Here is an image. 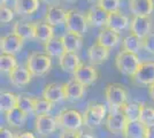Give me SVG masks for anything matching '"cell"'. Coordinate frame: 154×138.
<instances>
[{
    "label": "cell",
    "instance_id": "obj_1",
    "mask_svg": "<svg viewBox=\"0 0 154 138\" xmlns=\"http://www.w3.org/2000/svg\"><path fill=\"white\" fill-rule=\"evenodd\" d=\"M103 94L110 111H121L128 103L129 92L127 87L120 83H108L105 87Z\"/></svg>",
    "mask_w": 154,
    "mask_h": 138
},
{
    "label": "cell",
    "instance_id": "obj_2",
    "mask_svg": "<svg viewBox=\"0 0 154 138\" xmlns=\"http://www.w3.org/2000/svg\"><path fill=\"white\" fill-rule=\"evenodd\" d=\"M140 65L141 61L137 53L127 52V51L121 50L116 54L115 66L117 70L125 76H130L132 78Z\"/></svg>",
    "mask_w": 154,
    "mask_h": 138
},
{
    "label": "cell",
    "instance_id": "obj_3",
    "mask_svg": "<svg viewBox=\"0 0 154 138\" xmlns=\"http://www.w3.org/2000/svg\"><path fill=\"white\" fill-rule=\"evenodd\" d=\"M26 67L32 76H44L51 70L52 59L46 53L33 52L28 57Z\"/></svg>",
    "mask_w": 154,
    "mask_h": 138
},
{
    "label": "cell",
    "instance_id": "obj_4",
    "mask_svg": "<svg viewBox=\"0 0 154 138\" xmlns=\"http://www.w3.org/2000/svg\"><path fill=\"white\" fill-rule=\"evenodd\" d=\"M107 114V107L101 103L91 101L83 113L84 125L89 129H96L103 123V118Z\"/></svg>",
    "mask_w": 154,
    "mask_h": 138
},
{
    "label": "cell",
    "instance_id": "obj_5",
    "mask_svg": "<svg viewBox=\"0 0 154 138\" xmlns=\"http://www.w3.org/2000/svg\"><path fill=\"white\" fill-rule=\"evenodd\" d=\"M64 26H66L67 31L76 33L78 36L83 37L88 30L89 23L86 20V15L78 12L77 9H68Z\"/></svg>",
    "mask_w": 154,
    "mask_h": 138
},
{
    "label": "cell",
    "instance_id": "obj_6",
    "mask_svg": "<svg viewBox=\"0 0 154 138\" xmlns=\"http://www.w3.org/2000/svg\"><path fill=\"white\" fill-rule=\"evenodd\" d=\"M57 122L64 130H79L84 125L83 114L76 109H63L57 116Z\"/></svg>",
    "mask_w": 154,
    "mask_h": 138
},
{
    "label": "cell",
    "instance_id": "obj_7",
    "mask_svg": "<svg viewBox=\"0 0 154 138\" xmlns=\"http://www.w3.org/2000/svg\"><path fill=\"white\" fill-rule=\"evenodd\" d=\"M72 75H74V78L76 81H78L81 84H83L85 87H88L98 81L99 70L93 65L81 63Z\"/></svg>",
    "mask_w": 154,
    "mask_h": 138
},
{
    "label": "cell",
    "instance_id": "obj_8",
    "mask_svg": "<svg viewBox=\"0 0 154 138\" xmlns=\"http://www.w3.org/2000/svg\"><path fill=\"white\" fill-rule=\"evenodd\" d=\"M132 82L137 85L151 86L154 84V61L141 62L140 67L132 77Z\"/></svg>",
    "mask_w": 154,
    "mask_h": 138
},
{
    "label": "cell",
    "instance_id": "obj_9",
    "mask_svg": "<svg viewBox=\"0 0 154 138\" xmlns=\"http://www.w3.org/2000/svg\"><path fill=\"white\" fill-rule=\"evenodd\" d=\"M128 124V120L121 111H110L106 118V129L112 133H123L125 127Z\"/></svg>",
    "mask_w": 154,
    "mask_h": 138
},
{
    "label": "cell",
    "instance_id": "obj_10",
    "mask_svg": "<svg viewBox=\"0 0 154 138\" xmlns=\"http://www.w3.org/2000/svg\"><path fill=\"white\" fill-rule=\"evenodd\" d=\"M23 43H24V40L21 37H19L17 35H15L14 32L8 33L6 36H4L0 40L1 53L15 55L16 53H19L22 50Z\"/></svg>",
    "mask_w": 154,
    "mask_h": 138
},
{
    "label": "cell",
    "instance_id": "obj_11",
    "mask_svg": "<svg viewBox=\"0 0 154 138\" xmlns=\"http://www.w3.org/2000/svg\"><path fill=\"white\" fill-rule=\"evenodd\" d=\"M152 20L149 16H134L130 22V31L140 39H144L148 33H151Z\"/></svg>",
    "mask_w": 154,
    "mask_h": 138
},
{
    "label": "cell",
    "instance_id": "obj_12",
    "mask_svg": "<svg viewBox=\"0 0 154 138\" xmlns=\"http://www.w3.org/2000/svg\"><path fill=\"white\" fill-rule=\"evenodd\" d=\"M36 131L40 136H48L52 135L53 132L57 130L58 127V122H57V118L52 116L50 114L46 115H39L36 118Z\"/></svg>",
    "mask_w": 154,
    "mask_h": 138
},
{
    "label": "cell",
    "instance_id": "obj_13",
    "mask_svg": "<svg viewBox=\"0 0 154 138\" xmlns=\"http://www.w3.org/2000/svg\"><path fill=\"white\" fill-rule=\"evenodd\" d=\"M85 15H86L88 23L91 26H101V28H105L107 26L109 13H107L99 5H93L92 7H90Z\"/></svg>",
    "mask_w": 154,
    "mask_h": 138
},
{
    "label": "cell",
    "instance_id": "obj_14",
    "mask_svg": "<svg viewBox=\"0 0 154 138\" xmlns=\"http://www.w3.org/2000/svg\"><path fill=\"white\" fill-rule=\"evenodd\" d=\"M42 97L51 103H60L66 99V94H64V86L63 83H57V82H53V83H48L46 84L43 93H42Z\"/></svg>",
    "mask_w": 154,
    "mask_h": 138
},
{
    "label": "cell",
    "instance_id": "obj_15",
    "mask_svg": "<svg viewBox=\"0 0 154 138\" xmlns=\"http://www.w3.org/2000/svg\"><path fill=\"white\" fill-rule=\"evenodd\" d=\"M88 58H89L91 65H93V66L103 65L109 58V48L94 41L88 48Z\"/></svg>",
    "mask_w": 154,
    "mask_h": 138
},
{
    "label": "cell",
    "instance_id": "obj_16",
    "mask_svg": "<svg viewBox=\"0 0 154 138\" xmlns=\"http://www.w3.org/2000/svg\"><path fill=\"white\" fill-rule=\"evenodd\" d=\"M121 40V35L120 32H117L113 29H109L107 26L103 28L100 30V32L98 33V37H97V43H99L100 45L105 46L107 48H113L115 47L119 41Z\"/></svg>",
    "mask_w": 154,
    "mask_h": 138
},
{
    "label": "cell",
    "instance_id": "obj_17",
    "mask_svg": "<svg viewBox=\"0 0 154 138\" xmlns=\"http://www.w3.org/2000/svg\"><path fill=\"white\" fill-rule=\"evenodd\" d=\"M129 9L134 16H149L154 12V0H130Z\"/></svg>",
    "mask_w": 154,
    "mask_h": 138
},
{
    "label": "cell",
    "instance_id": "obj_18",
    "mask_svg": "<svg viewBox=\"0 0 154 138\" xmlns=\"http://www.w3.org/2000/svg\"><path fill=\"white\" fill-rule=\"evenodd\" d=\"M67 19V11L58 5H51L47 8L45 14V20L50 26H55L66 23Z\"/></svg>",
    "mask_w": 154,
    "mask_h": 138
},
{
    "label": "cell",
    "instance_id": "obj_19",
    "mask_svg": "<svg viewBox=\"0 0 154 138\" xmlns=\"http://www.w3.org/2000/svg\"><path fill=\"white\" fill-rule=\"evenodd\" d=\"M63 86H64V94H66V99L67 100L76 101V100L83 99L86 87L83 84H81L78 81L72 78L70 81H68L67 83H63Z\"/></svg>",
    "mask_w": 154,
    "mask_h": 138
},
{
    "label": "cell",
    "instance_id": "obj_20",
    "mask_svg": "<svg viewBox=\"0 0 154 138\" xmlns=\"http://www.w3.org/2000/svg\"><path fill=\"white\" fill-rule=\"evenodd\" d=\"M82 62L76 52H66L59 58V66L64 72L74 74Z\"/></svg>",
    "mask_w": 154,
    "mask_h": 138
},
{
    "label": "cell",
    "instance_id": "obj_21",
    "mask_svg": "<svg viewBox=\"0 0 154 138\" xmlns=\"http://www.w3.org/2000/svg\"><path fill=\"white\" fill-rule=\"evenodd\" d=\"M32 79V74L26 67L17 66L13 72L9 74V81L14 86L16 87H22V86L28 85Z\"/></svg>",
    "mask_w": 154,
    "mask_h": 138
},
{
    "label": "cell",
    "instance_id": "obj_22",
    "mask_svg": "<svg viewBox=\"0 0 154 138\" xmlns=\"http://www.w3.org/2000/svg\"><path fill=\"white\" fill-rule=\"evenodd\" d=\"M35 26V39L39 43L45 44L52 38H54V29L46 21H36L33 22Z\"/></svg>",
    "mask_w": 154,
    "mask_h": 138
},
{
    "label": "cell",
    "instance_id": "obj_23",
    "mask_svg": "<svg viewBox=\"0 0 154 138\" xmlns=\"http://www.w3.org/2000/svg\"><path fill=\"white\" fill-rule=\"evenodd\" d=\"M107 28L113 29L117 32H121L122 30L130 26V20L127 15L122 14L121 12L109 13L108 21H107Z\"/></svg>",
    "mask_w": 154,
    "mask_h": 138
},
{
    "label": "cell",
    "instance_id": "obj_24",
    "mask_svg": "<svg viewBox=\"0 0 154 138\" xmlns=\"http://www.w3.org/2000/svg\"><path fill=\"white\" fill-rule=\"evenodd\" d=\"M122 135L124 138H146L147 125H145L140 121L128 122Z\"/></svg>",
    "mask_w": 154,
    "mask_h": 138
},
{
    "label": "cell",
    "instance_id": "obj_25",
    "mask_svg": "<svg viewBox=\"0 0 154 138\" xmlns=\"http://www.w3.org/2000/svg\"><path fill=\"white\" fill-rule=\"evenodd\" d=\"M144 105H145V103H140V101H129L123 106L122 113L127 118L128 122L140 121V115Z\"/></svg>",
    "mask_w": 154,
    "mask_h": 138
},
{
    "label": "cell",
    "instance_id": "obj_26",
    "mask_svg": "<svg viewBox=\"0 0 154 138\" xmlns=\"http://www.w3.org/2000/svg\"><path fill=\"white\" fill-rule=\"evenodd\" d=\"M40 0H15L14 9L20 15H31L38 11Z\"/></svg>",
    "mask_w": 154,
    "mask_h": 138
},
{
    "label": "cell",
    "instance_id": "obj_27",
    "mask_svg": "<svg viewBox=\"0 0 154 138\" xmlns=\"http://www.w3.org/2000/svg\"><path fill=\"white\" fill-rule=\"evenodd\" d=\"M19 105V94L11 91H2L0 94V109L7 114L8 112L17 108Z\"/></svg>",
    "mask_w": 154,
    "mask_h": 138
},
{
    "label": "cell",
    "instance_id": "obj_28",
    "mask_svg": "<svg viewBox=\"0 0 154 138\" xmlns=\"http://www.w3.org/2000/svg\"><path fill=\"white\" fill-rule=\"evenodd\" d=\"M13 32L21 37L23 40L35 39V26L33 23L17 21L13 26Z\"/></svg>",
    "mask_w": 154,
    "mask_h": 138
},
{
    "label": "cell",
    "instance_id": "obj_29",
    "mask_svg": "<svg viewBox=\"0 0 154 138\" xmlns=\"http://www.w3.org/2000/svg\"><path fill=\"white\" fill-rule=\"evenodd\" d=\"M44 51L47 55H50L51 58H60L64 52H66V48L63 46L62 39L61 37H54L51 40H48L47 43L44 44Z\"/></svg>",
    "mask_w": 154,
    "mask_h": 138
},
{
    "label": "cell",
    "instance_id": "obj_30",
    "mask_svg": "<svg viewBox=\"0 0 154 138\" xmlns=\"http://www.w3.org/2000/svg\"><path fill=\"white\" fill-rule=\"evenodd\" d=\"M61 39H62L66 51H68V52H76L81 48V46L83 44L82 36H78L76 33L69 32V31H67L64 35H62Z\"/></svg>",
    "mask_w": 154,
    "mask_h": 138
},
{
    "label": "cell",
    "instance_id": "obj_31",
    "mask_svg": "<svg viewBox=\"0 0 154 138\" xmlns=\"http://www.w3.org/2000/svg\"><path fill=\"white\" fill-rule=\"evenodd\" d=\"M26 116L28 115L23 111H21L19 107L13 109V111H11V112H8L5 115L7 123L12 128H22L26 123Z\"/></svg>",
    "mask_w": 154,
    "mask_h": 138
},
{
    "label": "cell",
    "instance_id": "obj_32",
    "mask_svg": "<svg viewBox=\"0 0 154 138\" xmlns=\"http://www.w3.org/2000/svg\"><path fill=\"white\" fill-rule=\"evenodd\" d=\"M143 48V39L137 37L134 33H129L122 40V50L127 52L138 53Z\"/></svg>",
    "mask_w": 154,
    "mask_h": 138
},
{
    "label": "cell",
    "instance_id": "obj_33",
    "mask_svg": "<svg viewBox=\"0 0 154 138\" xmlns=\"http://www.w3.org/2000/svg\"><path fill=\"white\" fill-rule=\"evenodd\" d=\"M17 66L19 65H17V60L15 58V55L1 53V55H0V70L2 74L9 75Z\"/></svg>",
    "mask_w": 154,
    "mask_h": 138
},
{
    "label": "cell",
    "instance_id": "obj_34",
    "mask_svg": "<svg viewBox=\"0 0 154 138\" xmlns=\"http://www.w3.org/2000/svg\"><path fill=\"white\" fill-rule=\"evenodd\" d=\"M35 99L28 94H19V107L21 111L26 113V115L35 113Z\"/></svg>",
    "mask_w": 154,
    "mask_h": 138
},
{
    "label": "cell",
    "instance_id": "obj_35",
    "mask_svg": "<svg viewBox=\"0 0 154 138\" xmlns=\"http://www.w3.org/2000/svg\"><path fill=\"white\" fill-rule=\"evenodd\" d=\"M52 107H53V103L48 101L42 98H36L35 99V113L37 116L39 115H46V114H50Z\"/></svg>",
    "mask_w": 154,
    "mask_h": 138
},
{
    "label": "cell",
    "instance_id": "obj_36",
    "mask_svg": "<svg viewBox=\"0 0 154 138\" xmlns=\"http://www.w3.org/2000/svg\"><path fill=\"white\" fill-rule=\"evenodd\" d=\"M97 5H99L107 13H115V12H120L121 0H99Z\"/></svg>",
    "mask_w": 154,
    "mask_h": 138
},
{
    "label": "cell",
    "instance_id": "obj_37",
    "mask_svg": "<svg viewBox=\"0 0 154 138\" xmlns=\"http://www.w3.org/2000/svg\"><path fill=\"white\" fill-rule=\"evenodd\" d=\"M140 122H143L145 125L154 124V107L148 106L147 104L144 105L143 112L140 115Z\"/></svg>",
    "mask_w": 154,
    "mask_h": 138
},
{
    "label": "cell",
    "instance_id": "obj_38",
    "mask_svg": "<svg viewBox=\"0 0 154 138\" xmlns=\"http://www.w3.org/2000/svg\"><path fill=\"white\" fill-rule=\"evenodd\" d=\"M14 19V12L8 8L7 6H1L0 7V21L1 23L6 24V23H9L11 21H13Z\"/></svg>",
    "mask_w": 154,
    "mask_h": 138
},
{
    "label": "cell",
    "instance_id": "obj_39",
    "mask_svg": "<svg viewBox=\"0 0 154 138\" xmlns=\"http://www.w3.org/2000/svg\"><path fill=\"white\" fill-rule=\"evenodd\" d=\"M143 48L147 52L154 54V32L148 33L143 39Z\"/></svg>",
    "mask_w": 154,
    "mask_h": 138
},
{
    "label": "cell",
    "instance_id": "obj_40",
    "mask_svg": "<svg viewBox=\"0 0 154 138\" xmlns=\"http://www.w3.org/2000/svg\"><path fill=\"white\" fill-rule=\"evenodd\" d=\"M83 132L81 130H63L60 135V138H79Z\"/></svg>",
    "mask_w": 154,
    "mask_h": 138
},
{
    "label": "cell",
    "instance_id": "obj_41",
    "mask_svg": "<svg viewBox=\"0 0 154 138\" xmlns=\"http://www.w3.org/2000/svg\"><path fill=\"white\" fill-rule=\"evenodd\" d=\"M0 138H15L13 131H11L7 128H1L0 129Z\"/></svg>",
    "mask_w": 154,
    "mask_h": 138
},
{
    "label": "cell",
    "instance_id": "obj_42",
    "mask_svg": "<svg viewBox=\"0 0 154 138\" xmlns=\"http://www.w3.org/2000/svg\"><path fill=\"white\" fill-rule=\"evenodd\" d=\"M15 138H36V137H35V135L31 131H23L16 133Z\"/></svg>",
    "mask_w": 154,
    "mask_h": 138
},
{
    "label": "cell",
    "instance_id": "obj_43",
    "mask_svg": "<svg viewBox=\"0 0 154 138\" xmlns=\"http://www.w3.org/2000/svg\"><path fill=\"white\" fill-rule=\"evenodd\" d=\"M146 138H154V124L147 127V135Z\"/></svg>",
    "mask_w": 154,
    "mask_h": 138
},
{
    "label": "cell",
    "instance_id": "obj_44",
    "mask_svg": "<svg viewBox=\"0 0 154 138\" xmlns=\"http://www.w3.org/2000/svg\"><path fill=\"white\" fill-rule=\"evenodd\" d=\"M148 94H149L151 99L154 101V84H152L151 86H148Z\"/></svg>",
    "mask_w": 154,
    "mask_h": 138
},
{
    "label": "cell",
    "instance_id": "obj_45",
    "mask_svg": "<svg viewBox=\"0 0 154 138\" xmlns=\"http://www.w3.org/2000/svg\"><path fill=\"white\" fill-rule=\"evenodd\" d=\"M79 138H94V137H93V136H91V135H89V133H84L83 132Z\"/></svg>",
    "mask_w": 154,
    "mask_h": 138
},
{
    "label": "cell",
    "instance_id": "obj_46",
    "mask_svg": "<svg viewBox=\"0 0 154 138\" xmlns=\"http://www.w3.org/2000/svg\"><path fill=\"white\" fill-rule=\"evenodd\" d=\"M43 2H45V4H48V5H51V4H54V2H57L58 0H42Z\"/></svg>",
    "mask_w": 154,
    "mask_h": 138
},
{
    "label": "cell",
    "instance_id": "obj_47",
    "mask_svg": "<svg viewBox=\"0 0 154 138\" xmlns=\"http://www.w3.org/2000/svg\"><path fill=\"white\" fill-rule=\"evenodd\" d=\"M88 1H89V2H91V4H98V2H99V0H88Z\"/></svg>",
    "mask_w": 154,
    "mask_h": 138
},
{
    "label": "cell",
    "instance_id": "obj_48",
    "mask_svg": "<svg viewBox=\"0 0 154 138\" xmlns=\"http://www.w3.org/2000/svg\"><path fill=\"white\" fill-rule=\"evenodd\" d=\"M6 1H7V0H0V2H1V6H5Z\"/></svg>",
    "mask_w": 154,
    "mask_h": 138
},
{
    "label": "cell",
    "instance_id": "obj_49",
    "mask_svg": "<svg viewBox=\"0 0 154 138\" xmlns=\"http://www.w3.org/2000/svg\"><path fill=\"white\" fill-rule=\"evenodd\" d=\"M67 1H69V2H75V1H77V0H67Z\"/></svg>",
    "mask_w": 154,
    "mask_h": 138
}]
</instances>
